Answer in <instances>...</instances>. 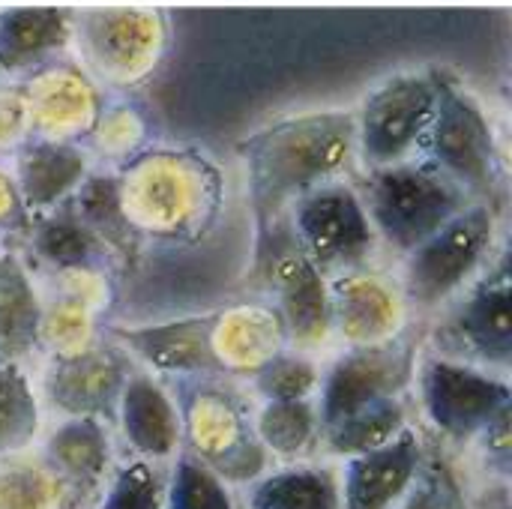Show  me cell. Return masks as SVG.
<instances>
[{"label": "cell", "instance_id": "cell-36", "mask_svg": "<svg viewBox=\"0 0 512 509\" xmlns=\"http://www.w3.org/2000/svg\"><path fill=\"white\" fill-rule=\"evenodd\" d=\"M393 509H465V495L444 462L423 459L414 486Z\"/></svg>", "mask_w": 512, "mask_h": 509}, {"label": "cell", "instance_id": "cell-13", "mask_svg": "<svg viewBox=\"0 0 512 509\" xmlns=\"http://www.w3.org/2000/svg\"><path fill=\"white\" fill-rule=\"evenodd\" d=\"M21 87L30 114V135L42 141L81 144L108 99L72 54L42 66L24 78Z\"/></svg>", "mask_w": 512, "mask_h": 509}, {"label": "cell", "instance_id": "cell-19", "mask_svg": "<svg viewBox=\"0 0 512 509\" xmlns=\"http://www.w3.org/2000/svg\"><path fill=\"white\" fill-rule=\"evenodd\" d=\"M90 153L84 144L30 138L12 159L9 174L18 189L24 213H51L63 207L90 174Z\"/></svg>", "mask_w": 512, "mask_h": 509}, {"label": "cell", "instance_id": "cell-31", "mask_svg": "<svg viewBox=\"0 0 512 509\" xmlns=\"http://www.w3.org/2000/svg\"><path fill=\"white\" fill-rule=\"evenodd\" d=\"M165 509H234L228 486L192 453L174 459L165 483Z\"/></svg>", "mask_w": 512, "mask_h": 509}, {"label": "cell", "instance_id": "cell-38", "mask_svg": "<svg viewBox=\"0 0 512 509\" xmlns=\"http://www.w3.org/2000/svg\"><path fill=\"white\" fill-rule=\"evenodd\" d=\"M510 408H504L483 432H480V444H483V453L489 456V462L501 471V474H510V453H512V435H510Z\"/></svg>", "mask_w": 512, "mask_h": 509}, {"label": "cell", "instance_id": "cell-32", "mask_svg": "<svg viewBox=\"0 0 512 509\" xmlns=\"http://www.w3.org/2000/svg\"><path fill=\"white\" fill-rule=\"evenodd\" d=\"M39 342L51 345L57 357L78 354L93 345V306L81 294H69L63 300H54L48 309H42V327Z\"/></svg>", "mask_w": 512, "mask_h": 509}, {"label": "cell", "instance_id": "cell-23", "mask_svg": "<svg viewBox=\"0 0 512 509\" xmlns=\"http://www.w3.org/2000/svg\"><path fill=\"white\" fill-rule=\"evenodd\" d=\"M48 471L75 492H96L111 465V444L102 420L66 417L45 441Z\"/></svg>", "mask_w": 512, "mask_h": 509}, {"label": "cell", "instance_id": "cell-12", "mask_svg": "<svg viewBox=\"0 0 512 509\" xmlns=\"http://www.w3.org/2000/svg\"><path fill=\"white\" fill-rule=\"evenodd\" d=\"M444 336L456 351L453 360L483 369H507L512 360V276L504 252L492 270L468 285Z\"/></svg>", "mask_w": 512, "mask_h": 509}, {"label": "cell", "instance_id": "cell-8", "mask_svg": "<svg viewBox=\"0 0 512 509\" xmlns=\"http://www.w3.org/2000/svg\"><path fill=\"white\" fill-rule=\"evenodd\" d=\"M297 249L327 276L363 270L375 252V228L366 216L357 186L345 180L324 183L300 195L291 207Z\"/></svg>", "mask_w": 512, "mask_h": 509}, {"label": "cell", "instance_id": "cell-37", "mask_svg": "<svg viewBox=\"0 0 512 509\" xmlns=\"http://www.w3.org/2000/svg\"><path fill=\"white\" fill-rule=\"evenodd\" d=\"M30 114L21 81H0V162L30 141Z\"/></svg>", "mask_w": 512, "mask_h": 509}, {"label": "cell", "instance_id": "cell-22", "mask_svg": "<svg viewBox=\"0 0 512 509\" xmlns=\"http://www.w3.org/2000/svg\"><path fill=\"white\" fill-rule=\"evenodd\" d=\"M285 330L276 309L240 306L213 315L210 345L219 372H258L285 351Z\"/></svg>", "mask_w": 512, "mask_h": 509}, {"label": "cell", "instance_id": "cell-1", "mask_svg": "<svg viewBox=\"0 0 512 509\" xmlns=\"http://www.w3.org/2000/svg\"><path fill=\"white\" fill-rule=\"evenodd\" d=\"M249 204L267 231L300 195L342 180L357 162L354 111L321 108L267 123L240 144Z\"/></svg>", "mask_w": 512, "mask_h": 509}, {"label": "cell", "instance_id": "cell-10", "mask_svg": "<svg viewBox=\"0 0 512 509\" xmlns=\"http://www.w3.org/2000/svg\"><path fill=\"white\" fill-rule=\"evenodd\" d=\"M183 435L192 456L204 462L225 486L255 483L267 471V453L246 423L240 405L219 387L195 384L186 393L180 411Z\"/></svg>", "mask_w": 512, "mask_h": 509}, {"label": "cell", "instance_id": "cell-5", "mask_svg": "<svg viewBox=\"0 0 512 509\" xmlns=\"http://www.w3.org/2000/svg\"><path fill=\"white\" fill-rule=\"evenodd\" d=\"M441 96V72L405 69L384 78L354 111L357 162L366 171L399 165L423 153Z\"/></svg>", "mask_w": 512, "mask_h": 509}, {"label": "cell", "instance_id": "cell-18", "mask_svg": "<svg viewBox=\"0 0 512 509\" xmlns=\"http://www.w3.org/2000/svg\"><path fill=\"white\" fill-rule=\"evenodd\" d=\"M72 48L69 6L0 9V81H24Z\"/></svg>", "mask_w": 512, "mask_h": 509}, {"label": "cell", "instance_id": "cell-17", "mask_svg": "<svg viewBox=\"0 0 512 509\" xmlns=\"http://www.w3.org/2000/svg\"><path fill=\"white\" fill-rule=\"evenodd\" d=\"M423 459V441L414 429H405L381 450L345 459L339 471L342 509H393L414 486Z\"/></svg>", "mask_w": 512, "mask_h": 509}, {"label": "cell", "instance_id": "cell-28", "mask_svg": "<svg viewBox=\"0 0 512 509\" xmlns=\"http://www.w3.org/2000/svg\"><path fill=\"white\" fill-rule=\"evenodd\" d=\"M147 117L144 111L129 99V96H114L105 99L93 129L81 141L90 159H105V162H129L135 153L147 147Z\"/></svg>", "mask_w": 512, "mask_h": 509}, {"label": "cell", "instance_id": "cell-3", "mask_svg": "<svg viewBox=\"0 0 512 509\" xmlns=\"http://www.w3.org/2000/svg\"><path fill=\"white\" fill-rule=\"evenodd\" d=\"M171 45V21L156 6H84L72 9L75 63L108 96H129L147 84Z\"/></svg>", "mask_w": 512, "mask_h": 509}, {"label": "cell", "instance_id": "cell-21", "mask_svg": "<svg viewBox=\"0 0 512 509\" xmlns=\"http://www.w3.org/2000/svg\"><path fill=\"white\" fill-rule=\"evenodd\" d=\"M117 420L126 444L144 462H168L183 444L180 408L171 393L147 372H132L117 402Z\"/></svg>", "mask_w": 512, "mask_h": 509}, {"label": "cell", "instance_id": "cell-7", "mask_svg": "<svg viewBox=\"0 0 512 509\" xmlns=\"http://www.w3.org/2000/svg\"><path fill=\"white\" fill-rule=\"evenodd\" d=\"M474 201H486L501 183V147L486 105L459 81L441 75V96L423 153Z\"/></svg>", "mask_w": 512, "mask_h": 509}, {"label": "cell", "instance_id": "cell-16", "mask_svg": "<svg viewBox=\"0 0 512 509\" xmlns=\"http://www.w3.org/2000/svg\"><path fill=\"white\" fill-rule=\"evenodd\" d=\"M333 303V330L351 348H375L390 345L399 339L405 324V300L402 291L393 288L387 279L351 270L339 273L330 285Z\"/></svg>", "mask_w": 512, "mask_h": 509}, {"label": "cell", "instance_id": "cell-33", "mask_svg": "<svg viewBox=\"0 0 512 509\" xmlns=\"http://www.w3.org/2000/svg\"><path fill=\"white\" fill-rule=\"evenodd\" d=\"M66 486L48 465L12 462L0 468V509H60Z\"/></svg>", "mask_w": 512, "mask_h": 509}, {"label": "cell", "instance_id": "cell-24", "mask_svg": "<svg viewBox=\"0 0 512 509\" xmlns=\"http://www.w3.org/2000/svg\"><path fill=\"white\" fill-rule=\"evenodd\" d=\"M42 303L18 252H0V360L21 363L39 345Z\"/></svg>", "mask_w": 512, "mask_h": 509}, {"label": "cell", "instance_id": "cell-20", "mask_svg": "<svg viewBox=\"0 0 512 509\" xmlns=\"http://www.w3.org/2000/svg\"><path fill=\"white\" fill-rule=\"evenodd\" d=\"M213 315H192L165 324L111 327V336L126 354L144 360L153 372L165 375H219V363L210 345Z\"/></svg>", "mask_w": 512, "mask_h": 509}, {"label": "cell", "instance_id": "cell-29", "mask_svg": "<svg viewBox=\"0 0 512 509\" xmlns=\"http://www.w3.org/2000/svg\"><path fill=\"white\" fill-rule=\"evenodd\" d=\"M252 432L267 456H303L321 435L315 402H264L252 420Z\"/></svg>", "mask_w": 512, "mask_h": 509}, {"label": "cell", "instance_id": "cell-25", "mask_svg": "<svg viewBox=\"0 0 512 509\" xmlns=\"http://www.w3.org/2000/svg\"><path fill=\"white\" fill-rule=\"evenodd\" d=\"M30 246L33 255L57 273H93L105 255V246L72 216L66 204L36 219Z\"/></svg>", "mask_w": 512, "mask_h": 509}, {"label": "cell", "instance_id": "cell-14", "mask_svg": "<svg viewBox=\"0 0 512 509\" xmlns=\"http://www.w3.org/2000/svg\"><path fill=\"white\" fill-rule=\"evenodd\" d=\"M132 375V360L126 351L111 345H90L69 357H54L45 378L48 402L66 417L102 420L117 411L126 378Z\"/></svg>", "mask_w": 512, "mask_h": 509}, {"label": "cell", "instance_id": "cell-39", "mask_svg": "<svg viewBox=\"0 0 512 509\" xmlns=\"http://www.w3.org/2000/svg\"><path fill=\"white\" fill-rule=\"evenodd\" d=\"M24 207H21V198H18V189L12 183V174H9V165L0 162V231H9L15 225L24 222Z\"/></svg>", "mask_w": 512, "mask_h": 509}, {"label": "cell", "instance_id": "cell-6", "mask_svg": "<svg viewBox=\"0 0 512 509\" xmlns=\"http://www.w3.org/2000/svg\"><path fill=\"white\" fill-rule=\"evenodd\" d=\"M495 207L489 201H471L441 231L405 255L402 300L417 309H438L459 297L495 246Z\"/></svg>", "mask_w": 512, "mask_h": 509}, {"label": "cell", "instance_id": "cell-26", "mask_svg": "<svg viewBox=\"0 0 512 509\" xmlns=\"http://www.w3.org/2000/svg\"><path fill=\"white\" fill-rule=\"evenodd\" d=\"M249 509H342L339 474L324 465H297L255 480Z\"/></svg>", "mask_w": 512, "mask_h": 509}, {"label": "cell", "instance_id": "cell-2", "mask_svg": "<svg viewBox=\"0 0 512 509\" xmlns=\"http://www.w3.org/2000/svg\"><path fill=\"white\" fill-rule=\"evenodd\" d=\"M219 192L216 165L186 147H144L117 174L126 228L156 237L201 231L219 207Z\"/></svg>", "mask_w": 512, "mask_h": 509}, {"label": "cell", "instance_id": "cell-15", "mask_svg": "<svg viewBox=\"0 0 512 509\" xmlns=\"http://www.w3.org/2000/svg\"><path fill=\"white\" fill-rule=\"evenodd\" d=\"M270 279L276 288V315L285 339L303 354L324 348L333 333L327 276L300 249H288L273 261Z\"/></svg>", "mask_w": 512, "mask_h": 509}, {"label": "cell", "instance_id": "cell-34", "mask_svg": "<svg viewBox=\"0 0 512 509\" xmlns=\"http://www.w3.org/2000/svg\"><path fill=\"white\" fill-rule=\"evenodd\" d=\"M255 387L264 402H312L321 387V372L306 354H279L255 372Z\"/></svg>", "mask_w": 512, "mask_h": 509}, {"label": "cell", "instance_id": "cell-35", "mask_svg": "<svg viewBox=\"0 0 512 509\" xmlns=\"http://www.w3.org/2000/svg\"><path fill=\"white\" fill-rule=\"evenodd\" d=\"M99 509H165V477L153 462L135 459L114 474Z\"/></svg>", "mask_w": 512, "mask_h": 509}, {"label": "cell", "instance_id": "cell-9", "mask_svg": "<svg viewBox=\"0 0 512 509\" xmlns=\"http://www.w3.org/2000/svg\"><path fill=\"white\" fill-rule=\"evenodd\" d=\"M414 378L420 384L426 420L450 441H477L480 432L512 405L507 378L453 357L426 360Z\"/></svg>", "mask_w": 512, "mask_h": 509}, {"label": "cell", "instance_id": "cell-4", "mask_svg": "<svg viewBox=\"0 0 512 509\" xmlns=\"http://www.w3.org/2000/svg\"><path fill=\"white\" fill-rule=\"evenodd\" d=\"M375 237L408 255L441 231L474 198L423 156L366 171L357 189Z\"/></svg>", "mask_w": 512, "mask_h": 509}, {"label": "cell", "instance_id": "cell-30", "mask_svg": "<svg viewBox=\"0 0 512 509\" xmlns=\"http://www.w3.org/2000/svg\"><path fill=\"white\" fill-rule=\"evenodd\" d=\"M39 399L21 363L0 360V459L21 456L39 435Z\"/></svg>", "mask_w": 512, "mask_h": 509}, {"label": "cell", "instance_id": "cell-27", "mask_svg": "<svg viewBox=\"0 0 512 509\" xmlns=\"http://www.w3.org/2000/svg\"><path fill=\"white\" fill-rule=\"evenodd\" d=\"M408 426V411L402 399H387L378 405H369L327 429H321L318 438H324V450L339 459H354L372 450H381L393 438H399Z\"/></svg>", "mask_w": 512, "mask_h": 509}, {"label": "cell", "instance_id": "cell-11", "mask_svg": "<svg viewBox=\"0 0 512 509\" xmlns=\"http://www.w3.org/2000/svg\"><path fill=\"white\" fill-rule=\"evenodd\" d=\"M417 375L414 351L399 339L375 348H351L342 354L318 387V426L327 429L369 405L402 399Z\"/></svg>", "mask_w": 512, "mask_h": 509}]
</instances>
